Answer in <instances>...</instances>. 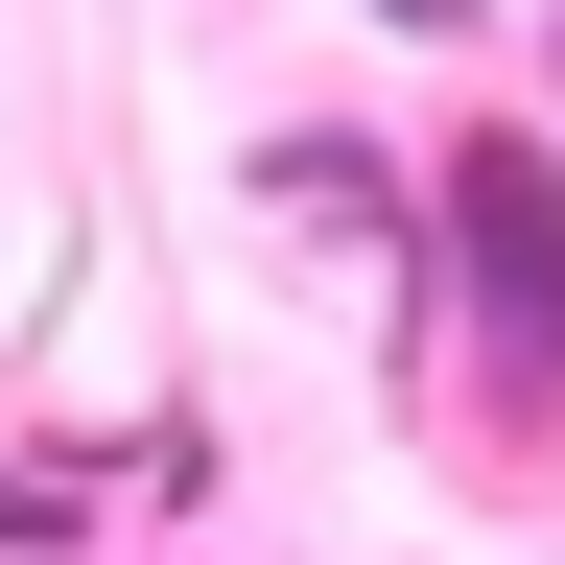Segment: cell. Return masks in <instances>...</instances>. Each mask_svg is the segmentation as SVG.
I'll list each match as a JSON object with an SVG mask.
<instances>
[{
  "label": "cell",
  "instance_id": "cell-1",
  "mask_svg": "<svg viewBox=\"0 0 565 565\" xmlns=\"http://www.w3.org/2000/svg\"><path fill=\"white\" fill-rule=\"evenodd\" d=\"M424 166V282H448V353H471V401H519L565 424V118H448V141H401Z\"/></svg>",
  "mask_w": 565,
  "mask_h": 565
},
{
  "label": "cell",
  "instance_id": "cell-2",
  "mask_svg": "<svg viewBox=\"0 0 565 565\" xmlns=\"http://www.w3.org/2000/svg\"><path fill=\"white\" fill-rule=\"evenodd\" d=\"M259 212H307V236H377V259H424V166H401V141H353V118H282V141H259Z\"/></svg>",
  "mask_w": 565,
  "mask_h": 565
},
{
  "label": "cell",
  "instance_id": "cell-3",
  "mask_svg": "<svg viewBox=\"0 0 565 565\" xmlns=\"http://www.w3.org/2000/svg\"><path fill=\"white\" fill-rule=\"evenodd\" d=\"M353 24H377V47H494L519 0H353Z\"/></svg>",
  "mask_w": 565,
  "mask_h": 565
},
{
  "label": "cell",
  "instance_id": "cell-4",
  "mask_svg": "<svg viewBox=\"0 0 565 565\" xmlns=\"http://www.w3.org/2000/svg\"><path fill=\"white\" fill-rule=\"evenodd\" d=\"M542 71H565V0H542Z\"/></svg>",
  "mask_w": 565,
  "mask_h": 565
}]
</instances>
